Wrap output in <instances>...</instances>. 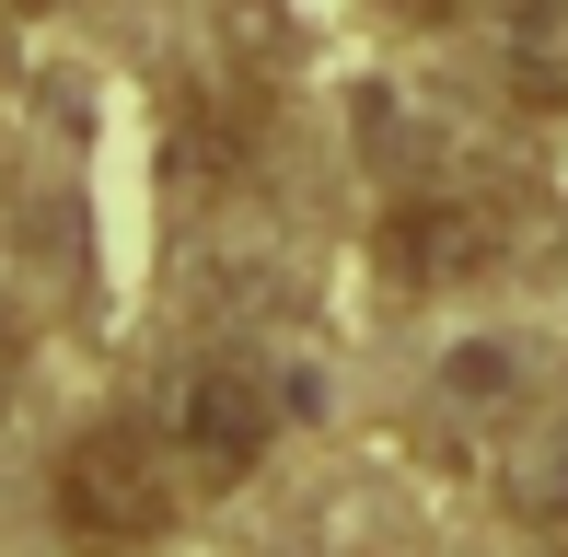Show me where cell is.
I'll list each match as a JSON object with an SVG mask.
<instances>
[{"mask_svg": "<svg viewBox=\"0 0 568 557\" xmlns=\"http://www.w3.org/2000/svg\"><path fill=\"white\" fill-rule=\"evenodd\" d=\"M395 12H406V23H442V12H453V0H395Z\"/></svg>", "mask_w": 568, "mask_h": 557, "instance_id": "8", "label": "cell"}, {"mask_svg": "<svg viewBox=\"0 0 568 557\" xmlns=\"http://www.w3.org/2000/svg\"><path fill=\"white\" fill-rule=\"evenodd\" d=\"M163 453L186 465V488H244L255 465H267V442H278V384L255 361H197V372H174V395H163Z\"/></svg>", "mask_w": 568, "mask_h": 557, "instance_id": "2", "label": "cell"}, {"mask_svg": "<svg viewBox=\"0 0 568 557\" xmlns=\"http://www.w3.org/2000/svg\"><path fill=\"white\" fill-rule=\"evenodd\" d=\"M174 512H186V465L163 453V429H151V418L82 429V442L59 453V523H70V546H93V557L163 546Z\"/></svg>", "mask_w": 568, "mask_h": 557, "instance_id": "1", "label": "cell"}, {"mask_svg": "<svg viewBox=\"0 0 568 557\" xmlns=\"http://www.w3.org/2000/svg\"><path fill=\"white\" fill-rule=\"evenodd\" d=\"M499 93L523 117L568 105V0H510L499 12Z\"/></svg>", "mask_w": 568, "mask_h": 557, "instance_id": "5", "label": "cell"}, {"mask_svg": "<svg viewBox=\"0 0 568 557\" xmlns=\"http://www.w3.org/2000/svg\"><path fill=\"white\" fill-rule=\"evenodd\" d=\"M12 372H23V325L0 314V407H12Z\"/></svg>", "mask_w": 568, "mask_h": 557, "instance_id": "7", "label": "cell"}, {"mask_svg": "<svg viewBox=\"0 0 568 557\" xmlns=\"http://www.w3.org/2000/svg\"><path fill=\"white\" fill-rule=\"evenodd\" d=\"M487 465H499V499L523 523H568V384H534L487 429Z\"/></svg>", "mask_w": 568, "mask_h": 557, "instance_id": "4", "label": "cell"}, {"mask_svg": "<svg viewBox=\"0 0 568 557\" xmlns=\"http://www.w3.org/2000/svg\"><path fill=\"white\" fill-rule=\"evenodd\" d=\"M499 256H510V198H499V186H453V174L395 186V210H383V267H395L406 291L487 278Z\"/></svg>", "mask_w": 568, "mask_h": 557, "instance_id": "3", "label": "cell"}, {"mask_svg": "<svg viewBox=\"0 0 568 557\" xmlns=\"http://www.w3.org/2000/svg\"><path fill=\"white\" fill-rule=\"evenodd\" d=\"M442 395H453L464 418L499 429V418L534 395V372H523V348H510V337H476V348H453V361H442Z\"/></svg>", "mask_w": 568, "mask_h": 557, "instance_id": "6", "label": "cell"}]
</instances>
